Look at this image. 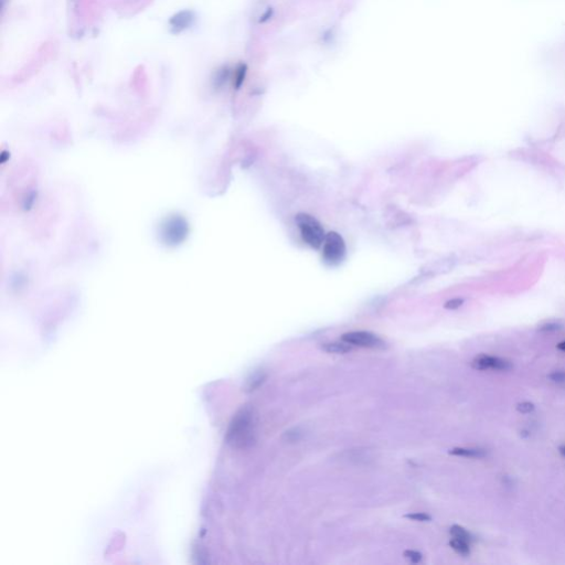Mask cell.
I'll use <instances>...</instances> for the list:
<instances>
[{
    "mask_svg": "<svg viewBox=\"0 0 565 565\" xmlns=\"http://www.w3.org/2000/svg\"><path fill=\"white\" fill-rule=\"evenodd\" d=\"M255 440V418L248 406L241 409L233 417L227 433V442L235 448H247Z\"/></svg>",
    "mask_w": 565,
    "mask_h": 565,
    "instance_id": "obj_1",
    "label": "cell"
},
{
    "mask_svg": "<svg viewBox=\"0 0 565 565\" xmlns=\"http://www.w3.org/2000/svg\"><path fill=\"white\" fill-rule=\"evenodd\" d=\"M295 221L300 230L301 238L305 242L313 248H316V250L320 248L326 239L325 231H323L320 222L313 215L307 213H298L295 217Z\"/></svg>",
    "mask_w": 565,
    "mask_h": 565,
    "instance_id": "obj_2",
    "label": "cell"
},
{
    "mask_svg": "<svg viewBox=\"0 0 565 565\" xmlns=\"http://www.w3.org/2000/svg\"><path fill=\"white\" fill-rule=\"evenodd\" d=\"M345 254L347 248L342 236L334 231L327 233L322 248L323 261L329 265H338L344 260Z\"/></svg>",
    "mask_w": 565,
    "mask_h": 565,
    "instance_id": "obj_3",
    "label": "cell"
},
{
    "mask_svg": "<svg viewBox=\"0 0 565 565\" xmlns=\"http://www.w3.org/2000/svg\"><path fill=\"white\" fill-rule=\"evenodd\" d=\"M341 340L351 345L362 347V348L384 349L386 342L376 335L369 331H351L341 336Z\"/></svg>",
    "mask_w": 565,
    "mask_h": 565,
    "instance_id": "obj_4",
    "label": "cell"
},
{
    "mask_svg": "<svg viewBox=\"0 0 565 565\" xmlns=\"http://www.w3.org/2000/svg\"><path fill=\"white\" fill-rule=\"evenodd\" d=\"M471 367L475 369V370H478V371H486V370L508 371L512 368V364L510 361L506 359L481 353V355H478L472 359Z\"/></svg>",
    "mask_w": 565,
    "mask_h": 565,
    "instance_id": "obj_5",
    "label": "cell"
},
{
    "mask_svg": "<svg viewBox=\"0 0 565 565\" xmlns=\"http://www.w3.org/2000/svg\"><path fill=\"white\" fill-rule=\"evenodd\" d=\"M193 16L189 11H181L176 14L170 21L171 28L175 29V32H180L187 29L192 24Z\"/></svg>",
    "mask_w": 565,
    "mask_h": 565,
    "instance_id": "obj_6",
    "label": "cell"
},
{
    "mask_svg": "<svg viewBox=\"0 0 565 565\" xmlns=\"http://www.w3.org/2000/svg\"><path fill=\"white\" fill-rule=\"evenodd\" d=\"M448 453L450 455L455 456H462V457H469V458H483L486 456V451L483 449L477 448H463V447H456L450 449Z\"/></svg>",
    "mask_w": 565,
    "mask_h": 565,
    "instance_id": "obj_7",
    "label": "cell"
},
{
    "mask_svg": "<svg viewBox=\"0 0 565 565\" xmlns=\"http://www.w3.org/2000/svg\"><path fill=\"white\" fill-rule=\"evenodd\" d=\"M322 349L328 353H347L351 351V344L342 342H329L322 345Z\"/></svg>",
    "mask_w": 565,
    "mask_h": 565,
    "instance_id": "obj_8",
    "label": "cell"
},
{
    "mask_svg": "<svg viewBox=\"0 0 565 565\" xmlns=\"http://www.w3.org/2000/svg\"><path fill=\"white\" fill-rule=\"evenodd\" d=\"M449 545L450 548L454 550V551L458 554L461 555H468L470 553V546H469V542L467 541H464V540H461V539H456V538H453L450 541H449Z\"/></svg>",
    "mask_w": 565,
    "mask_h": 565,
    "instance_id": "obj_9",
    "label": "cell"
},
{
    "mask_svg": "<svg viewBox=\"0 0 565 565\" xmlns=\"http://www.w3.org/2000/svg\"><path fill=\"white\" fill-rule=\"evenodd\" d=\"M450 536H451V538L461 539V540H464V541L469 542V543H470V541H471V537H470L469 532L467 531L466 529H464L463 526L457 525V524L453 525V526H451V528H450Z\"/></svg>",
    "mask_w": 565,
    "mask_h": 565,
    "instance_id": "obj_10",
    "label": "cell"
},
{
    "mask_svg": "<svg viewBox=\"0 0 565 565\" xmlns=\"http://www.w3.org/2000/svg\"><path fill=\"white\" fill-rule=\"evenodd\" d=\"M403 555L411 563H420L422 561V554L417 551H413V550H406Z\"/></svg>",
    "mask_w": 565,
    "mask_h": 565,
    "instance_id": "obj_11",
    "label": "cell"
},
{
    "mask_svg": "<svg viewBox=\"0 0 565 565\" xmlns=\"http://www.w3.org/2000/svg\"><path fill=\"white\" fill-rule=\"evenodd\" d=\"M405 518H409L411 520H414V521H421V522H428L432 520L431 516L423 514V512H415V514L405 515Z\"/></svg>",
    "mask_w": 565,
    "mask_h": 565,
    "instance_id": "obj_12",
    "label": "cell"
},
{
    "mask_svg": "<svg viewBox=\"0 0 565 565\" xmlns=\"http://www.w3.org/2000/svg\"><path fill=\"white\" fill-rule=\"evenodd\" d=\"M548 379L550 381H552L554 383H560V384H564L565 383V372L564 371H555V372H552L550 373L548 375Z\"/></svg>",
    "mask_w": 565,
    "mask_h": 565,
    "instance_id": "obj_13",
    "label": "cell"
},
{
    "mask_svg": "<svg viewBox=\"0 0 565 565\" xmlns=\"http://www.w3.org/2000/svg\"><path fill=\"white\" fill-rule=\"evenodd\" d=\"M463 304H464V299L463 298H453V299L446 301L445 305H444V307H445L446 309H449V311H455V309H457V308L462 307Z\"/></svg>",
    "mask_w": 565,
    "mask_h": 565,
    "instance_id": "obj_14",
    "label": "cell"
},
{
    "mask_svg": "<svg viewBox=\"0 0 565 565\" xmlns=\"http://www.w3.org/2000/svg\"><path fill=\"white\" fill-rule=\"evenodd\" d=\"M534 410V404L531 402H521L517 404V411L522 414L531 413Z\"/></svg>",
    "mask_w": 565,
    "mask_h": 565,
    "instance_id": "obj_15",
    "label": "cell"
},
{
    "mask_svg": "<svg viewBox=\"0 0 565 565\" xmlns=\"http://www.w3.org/2000/svg\"><path fill=\"white\" fill-rule=\"evenodd\" d=\"M264 380H265V375L263 374V373L255 374V375H254V378H253V380H252L251 383H250V386H248V388H250V390H254L255 388H258V387L260 386V384H262L263 381H264Z\"/></svg>",
    "mask_w": 565,
    "mask_h": 565,
    "instance_id": "obj_16",
    "label": "cell"
},
{
    "mask_svg": "<svg viewBox=\"0 0 565 565\" xmlns=\"http://www.w3.org/2000/svg\"><path fill=\"white\" fill-rule=\"evenodd\" d=\"M559 328L560 327H559V325H557V323H548V325H544L540 330H542V331H552V330H556Z\"/></svg>",
    "mask_w": 565,
    "mask_h": 565,
    "instance_id": "obj_17",
    "label": "cell"
},
{
    "mask_svg": "<svg viewBox=\"0 0 565 565\" xmlns=\"http://www.w3.org/2000/svg\"><path fill=\"white\" fill-rule=\"evenodd\" d=\"M556 347H557V349H559V350H561V351H564V352H565V341H562V342H560V343H559V344H557Z\"/></svg>",
    "mask_w": 565,
    "mask_h": 565,
    "instance_id": "obj_18",
    "label": "cell"
},
{
    "mask_svg": "<svg viewBox=\"0 0 565 565\" xmlns=\"http://www.w3.org/2000/svg\"><path fill=\"white\" fill-rule=\"evenodd\" d=\"M559 451H560V454H561L563 457H565V445L560 446V447H559Z\"/></svg>",
    "mask_w": 565,
    "mask_h": 565,
    "instance_id": "obj_19",
    "label": "cell"
}]
</instances>
